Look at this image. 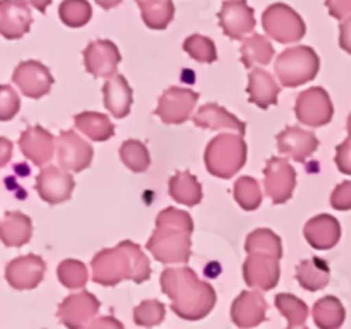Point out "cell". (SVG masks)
I'll list each match as a JSON object with an SVG mask.
<instances>
[{
  "label": "cell",
  "instance_id": "obj_1",
  "mask_svg": "<svg viewBox=\"0 0 351 329\" xmlns=\"http://www.w3.org/2000/svg\"><path fill=\"white\" fill-rule=\"evenodd\" d=\"M161 290L171 300V310L185 321L206 317L216 305V291L191 267H168L160 278Z\"/></svg>",
  "mask_w": 351,
  "mask_h": 329
},
{
  "label": "cell",
  "instance_id": "obj_2",
  "mask_svg": "<svg viewBox=\"0 0 351 329\" xmlns=\"http://www.w3.org/2000/svg\"><path fill=\"white\" fill-rule=\"evenodd\" d=\"M93 281L103 287H117L120 281L144 283L151 276L149 259L137 243L123 240L113 249H105L91 260Z\"/></svg>",
  "mask_w": 351,
  "mask_h": 329
},
{
  "label": "cell",
  "instance_id": "obj_3",
  "mask_svg": "<svg viewBox=\"0 0 351 329\" xmlns=\"http://www.w3.org/2000/svg\"><path fill=\"white\" fill-rule=\"evenodd\" d=\"M194 223L189 212L167 208L156 218V230L147 240V250L163 264H185L191 257V235Z\"/></svg>",
  "mask_w": 351,
  "mask_h": 329
},
{
  "label": "cell",
  "instance_id": "obj_4",
  "mask_svg": "<svg viewBox=\"0 0 351 329\" xmlns=\"http://www.w3.org/2000/svg\"><path fill=\"white\" fill-rule=\"evenodd\" d=\"M206 168L218 178H232L247 161V144L240 134H221L204 151Z\"/></svg>",
  "mask_w": 351,
  "mask_h": 329
},
{
  "label": "cell",
  "instance_id": "obj_5",
  "mask_svg": "<svg viewBox=\"0 0 351 329\" xmlns=\"http://www.w3.org/2000/svg\"><path fill=\"white\" fill-rule=\"evenodd\" d=\"M321 60L311 47H293L281 51L274 64L278 79L287 88H297V86L311 82L317 75Z\"/></svg>",
  "mask_w": 351,
  "mask_h": 329
},
{
  "label": "cell",
  "instance_id": "obj_6",
  "mask_svg": "<svg viewBox=\"0 0 351 329\" xmlns=\"http://www.w3.org/2000/svg\"><path fill=\"white\" fill-rule=\"evenodd\" d=\"M263 26L267 36L278 43H295L305 34V23L291 7L273 3L263 14Z\"/></svg>",
  "mask_w": 351,
  "mask_h": 329
},
{
  "label": "cell",
  "instance_id": "obj_7",
  "mask_svg": "<svg viewBox=\"0 0 351 329\" xmlns=\"http://www.w3.org/2000/svg\"><path fill=\"white\" fill-rule=\"evenodd\" d=\"M332 108L331 98L324 88H311L300 93L295 103V115L308 127H322L331 122Z\"/></svg>",
  "mask_w": 351,
  "mask_h": 329
},
{
  "label": "cell",
  "instance_id": "obj_8",
  "mask_svg": "<svg viewBox=\"0 0 351 329\" xmlns=\"http://www.w3.org/2000/svg\"><path fill=\"white\" fill-rule=\"evenodd\" d=\"M199 95L192 89L187 88H168L163 95L160 96L158 101L156 113L163 123L168 125H180V123L187 122L191 119V113L194 110L195 103H197Z\"/></svg>",
  "mask_w": 351,
  "mask_h": 329
},
{
  "label": "cell",
  "instance_id": "obj_9",
  "mask_svg": "<svg viewBox=\"0 0 351 329\" xmlns=\"http://www.w3.org/2000/svg\"><path fill=\"white\" fill-rule=\"evenodd\" d=\"M297 185V171L285 158H269L264 168V188L274 204H283L291 197Z\"/></svg>",
  "mask_w": 351,
  "mask_h": 329
},
{
  "label": "cell",
  "instance_id": "obj_10",
  "mask_svg": "<svg viewBox=\"0 0 351 329\" xmlns=\"http://www.w3.org/2000/svg\"><path fill=\"white\" fill-rule=\"evenodd\" d=\"M12 82L27 98H43L53 86V75L38 60H24L14 69Z\"/></svg>",
  "mask_w": 351,
  "mask_h": 329
},
{
  "label": "cell",
  "instance_id": "obj_11",
  "mask_svg": "<svg viewBox=\"0 0 351 329\" xmlns=\"http://www.w3.org/2000/svg\"><path fill=\"white\" fill-rule=\"evenodd\" d=\"M99 300L89 291L81 290L79 293L69 295L58 305V321L67 329H84L86 324L98 314Z\"/></svg>",
  "mask_w": 351,
  "mask_h": 329
},
{
  "label": "cell",
  "instance_id": "obj_12",
  "mask_svg": "<svg viewBox=\"0 0 351 329\" xmlns=\"http://www.w3.org/2000/svg\"><path fill=\"white\" fill-rule=\"evenodd\" d=\"M57 156L62 170L77 173L91 164L93 147L74 130H64L57 137Z\"/></svg>",
  "mask_w": 351,
  "mask_h": 329
},
{
  "label": "cell",
  "instance_id": "obj_13",
  "mask_svg": "<svg viewBox=\"0 0 351 329\" xmlns=\"http://www.w3.org/2000/svg\"><path fill=\"white\" fill-rule=\"evenodd\" d=\"M218 17L223 33L232 40H242L256 27L254 10L245 0H225Z\"/></svg>",
  "mask_w": 351,
  "mask_h": 329
},
{
  "label": "cell",
  "instance_id": "obj_14",
  "mask_svg": "<svg viewBox=\"0 0 351 329\" xmlns=\"http://www.w3.org/2000/svg\"><path fill=\"white\" fill-rule=\"evenodd\" d=\"M38 195L48 204L55 206L65 202L74 191V178L60 167H45L36 178Z\"/></svg>",
  "mask_w": 351,
  "mask_h": 329
},
{
  "label": "cell",
  "instance_id": "obj_15",
  "mask_svg": "<svg viewBox=\"0 0 351 329\" xmlns=\"http://www.w3.org/2000/svg\"><path fill=\"white\" fill-rule=\"evenodd\" d=\"M45 260L40 256L27 254L16 257L5 267V280L16 290H33L43 281Z\"/></svg>",
  "mask_w": 351,
  "mask_h": 329
},
{
  "label": "cell",
  "instance_id": "obj_16",
  "mask_svg": "<svg viewBox=\"0 0 351 329\" xmlns=\"http://www.w3.org/2000/svg\"><path fill=\"white\" fill-rule=\"evenodd\" d=\"M122 55L113 41L96 40L86 47L84 65L86 71L95 77H112L115 75Z\"/></svg>",
  "mask_w": 351,
  "mask_h": 329
},
{
  "label": "cell",
  "instance_id": "obj_17",
  "mask_svg": "<svg viewBox=\"0 0 351 329\" xmlns=\"http://www.w3.org/2000/svg\"><path fill=\"white\" fill-rule=\"evenodd\" d=\"M243 280L256 290H273L280 281V260L263 254H249L243 263Z\"/></svg>",
  "mask_w": 351,
  "mask_h": 329
},
{
  "label": "cell",
  "instance_id": "obj_18",
  "mask_svg": "<svg viewBox=\"0 0 351 329\" xmlns=\"http://www.w3.org/2000/svg\"><path fill=\"white\" fill-rule=\"evenodd\" d=\"M267 304L259 290L242 291L232 304V321L240 329H252L266 321Z\"/></svg>",
  "mask_w": 351,
  "mask_h": 329
},
{
  "label": "cell",
  "instance_id": "obj_19",
  "mask_svg": "<svg viewBox=\"0 0 351 329\" xmlns=\"http://www.w3.org/2000/svg\"><path fill=\"white\" fill-rule=\"evenodd\" d=\"M33 24L26 0H0V36L5 40H19Z\"/></svg>",
  "mask_w": 351,
  "mask_h": 329
},
{
  "label": "cell",
  "instance_id": "obj_20",
  "mask_svg": "<svg viewBox=\"0 0 351 329\" xmlns=\"http://www.w3.org/2000/svg\"><path fill=\"white\" fill-rule=\"evenodd\" d=\"M19 147L24 156L36 167H45L53 158L55 141L47 129L40 125L27 127L19 137Z\"/></svg>",
  "mask_w": 351,
  "mask_h": 329
},
{
  "label": "cell",
  "instance_id": "obj_21",
  "mask_svg": "<svg viewBox=\"0 0 351 329\" xmlns=\"http://www.w3.org/2000/svg\"><path fill=\"white\" fill-rule=\"evenodd\" d=\"M276 141L280 153L287 154L288 158L300 161V163L307 160L308 156H312L319 146V139L314 132H308V130L295 125L287 127L283 132L278 134Z\"/></svg>",
  "mask_w": 351,
  "mask_h": 329
},
{
  "label": "cell",
  "instance_id": "obj_22",
  "mask_svg": "<svg viewBox=\"0 0 351 329\" xmlns=\"http://www.w3.org/2000/svg\"><path fill=\"white\" fill-rule=\"evenodd\" d=\"M305 239L314 249L329 250L341 239V225L331 215H319L308 219L304 228Z\"/></svg>",
  "mask_w": 351,
  "mask_h": 329
},
{
  "label": "cell",
  "instance_id": "obj_23",
  "mask_svg": "<svg viewBox=\"0 0 351 329\" xmlns=\"http://www.w3.org/2000/svg\"><path fill=\"white\" fill-rule=\"evenodd\" d=\"M194 123L197 127L209 130H221L228 129L232 132L240 134L243 136L245 134V123L242 120L237 119L235 115H232L230 112H226L223 106L216 105V103H208V105H202L201 108L195 112L194 115Z\"/></svg>",
  "mask_w": 351,
  "mask_h": 329
},
{
  "label": "cell",
  "instance_id": "obj_24",
  "mask_svg": "<svg viewBox=\"0 0 351 329\" xmlns=\"http://www.w3.org/2000/svg\"><path fill=\"white\" fill-rule=\"evenodd\" d=\"M280 86L274 81L273 75L264 69H254L249 74V101L257 105L259 108L266 110L269 106L276 105L278 96H280Z\"/></svg>",
  "mask_w": 351,
  "mask_h": 329
},
{
  "label": "cell",
  "instance_id": "obj_25",
  "mask_svg": "<svg viewBox=\"0 0 351 329\" xmlns=\"http://www.w3.org/2000/svg\"><path fill=\"white\" fill-rule=\"evenodd\" d=\"M105 106L115 119H123L129 115L132 106V89L123 75L117 74L103 86Z\"/></svg>",
  "mask_w": 351,
  "mask_h": 329
},
{
  "label": "cell",
  "instance_id": "obj_26",
  "mask_svg": "<svg viewBox=\"0 0 351 329\" xmlns=\"http://www.w3.org/2000/svg\"><path fill=\"white\" fill-rule=\"evenodd\" d=\"M33 236L29 216L19 211H9L0 219V240L5 247H23Z\"/></svg>",
  "mask_w": 351,
  "mask_h": 329
},
{
  "label": "cell",
  "instance_id": "obj_27",
  "mask_svg": "<svg viewBox=\"0 0 351 329\" xmlns=\"http://www.w3.org/2000/svg\"><path fill=\"white\" fill-rule=\"evenodd\" d=\"M329 274H331L329 264L321 257H314V259H305L298 264L295 278L302 288L308 291H317L329 283Z\"/></svg>",
  "mask_w": 351,
  "mask_h": 329
},
{
  "label": "cell",
  "instance_id": "obj_28",
  "mask_svg": "<svg viewBox=\"0 0 351 329\" xmlns=\"http://www.w3.org/2000/svg\"><path fill=\"white\" fill-rule=\"evenodd\" d=\"M170 195L184 206H197L202 201V187L191 171H177L170 178Z\"/></svg>",
  "mask_w": 351,
  "mask_h": 329
},
{
  "label": "cell",
  "instance_id": "obj_29",
  "mask_svg": "<svg viewBox=\"0 0 351 329\" xmlns=\"http://www.w3.org/2000/svg\"><path fill=\"white\" fill-rule=\"evenodd\" d=\"M139 5L143 21L151 29H165L173 21V0H136Z\"/></svg>",
  "mask_w": 351,
  "mask_h": 329
},
{
  "label": "cell",
  "instance_id": "obj_30",
  "mask_svg": "<svg viewBox=\"0 0 351 329\" xmlns=\"http://www.w3.org/2000/svg\"><path fill=\"white\" fill-rule=\"evenodd\" d=\"M312 317L319 329H339L345 322V307L336 297H322L312 308Z\"/></svg>",
  "mask_w": 351,
  "mask_h": 329
},
{
  "label": "cell",
  "instance_id": "obj_31",
  "mask_svg": "<svg viewBox=\"0 0 351 329\" xmlns=\"http://www.w3.org/2000/svg\"><path fill=\"white\" fill-rule=\"evenodd\" d=\"M74 123L86 137L93 141H106L115 134V125L103 113L82 112L74 117Z\"/></svg>",
  "mask_w": 351,
  "mask_h": 329
},
{
  "label": "cell",
  "instance_id": "obj_32",
  "mask_svg": "<svg viewBox=\"0 0 351 329\" xmlns=\"http://www.w3.org/2000/svg\"><path fill=\"white\" fill-rule=\"evenodd\" d=\"M240 53H242V64L247 69H252L254 65L269 64L273 60L274 48L266 36L254 34L243 41L242 47H240Z\"/></svg>",
  "mask_w": 351,
  "mask_h": 329
},
{
  "label": "cell",
  "instance_id": "obj_33",
  "mask_svg": "<svg viewBox=\"0 0 351 329\" xmlns=\"http://www.w3.org/2000/svg\"><path fill=\"white\" fill-rule=\"evenodd\" d=\"M247 254H263V256H271L280 260L283 257V247H281V239L274 232L267 228L254 230L245 240Z\"/></svg>",
  "mask_w": 351,
  "mask_h": 329
},
{
  "label": "cell",
  "instance_id": "obj_34",
  "mask_svg": "<svg viewBox=\"0 0 351 329\" xmlns=\"http://www.w3.org/2000/svg\"><path fill=\"white\" fill-rule=\"evenodd\" d=\"M120 160L123 161L127 168H130L136 173H143L149 168L151 158L146 144L141 141L129 139L120 146Z\"/></svg>",
  "mask_w": 351,
  "mask_h": 329
},
{
  "label": "cell",
  "instance_id": "obj_35",
  "mask_svg": "<svg viewBox=\"0 0 351 329\" xmlns=\"http://www.w3.org/2000/svg\"><path fill=\"white\" fill-rule=\"evenodd\" d=\"M58 16L67 27H82L91 21V3L88 0H64L58 7Z\"/></svg>",
  "mask_w": 351,
  "mask_h": 329
},
{
  "label": "cell",
  "instance_id": "obj_36",
  "mask_svg": "<svg viewBox=\"0 0 351 329\" xmlns=\"http://www.w3.org/2000/svg\"><path fill=\"white\" fill-rule=\"evenodd\" d=\"M274 305L278 307V310L285 315V319L288 321V324L291 328L295 326H304L305 321L308 317V307L305 302H302L300 298L295 297L291 293H280L274 298Z\"/></svg>",
  "mask_w": 351,
  "mask_h": 329
},
{
  "label": "cell",
  "instance_id": "obj_37",
  "mask_svg": "<svg viewBox=\"0 0 351 329\" xmlns=\"http://www.w3.org/2000/svg\"><path fill=\"white\" fill-rule=\"evenodd\" d=\"M233 195L239 202L240 208L245 211H254L263 202V192H261L259 182L252 177H242L235 182L233 187Z\"/></svg>",
  "mask_w": 351,
  "mask_h": 329
},
{
  "label": "cell",
  "instance_id": "obj_38",
  "mask_svg": "<svg viewBox=\"0 0 351 329\" xmlns=\"http://www.w3.org/2000/svg\"><path fill=\"white\" fill-rule=\"evenodd\" d=\"M58 280L65 288L71 290H77V288H84L88 283V269L81 260L75 259H65L58 264Z\"/></svg>",
  "mask_w": 351,
  "mask_h": 329
},
{
  "label": "cell",
  "instance_id": "obj_39",
  "mask_svg": "<svg viewBox=\"0 0 351 329\" xmlns=\"http://www.w3.org/2000/svg\"><path fill=\"white\" fill-rule=\"evenodd\" d=\"M184 50L191 55L194 60L202 62V64H213L218 58L215 41L202 34H192L184 41Z\"/></svg>",
  "mask_w": 351,
  "mask_h": 329
},
{
  "label": "cell",
  "instance_id": "obj_40",
  "mask_svg": "<svg viewBox=\"0 0 351 329\" xmlns=\"http://www.w3.org/2000/svg\"><path fill=\"white\" fill-rule=\"evenodd\" d=\"M167 315V308L158 300H144L134 308V322L143 328H154L161 324Z\"/></svg>",
  "mask_w": 351,
  "mask_h": 329
},
{
  "label": "cell",
  "instance_id": "obj_41",
  "mask_svg": "<svg viewBox=\"0 0 351 329\" xmlns=\"http://www.w3.org/2000/svg\"><path fill=\"white\" fill-rule=\"evenodd\" d=\"M21 99L16 89L9 84H0V122H9L17 115Z\"/></svg>",
  "mask_w": 351,
  "mask_h": 329
},
{
  "label": "cell",
  "instance_id": "obj_42",
  "mask_svg": "<svg viewBox=\"0 0 351 329\" xmlns=\"http://www.w3.org/2000/svg\"><path fill=\"white\" fill-rule=\"evenodd\" d=\"M331 206L338 211H348L351 209V180L343 182L332 191Z\"/></svg>",
  "mask_w": 351,
  "mask_h": 329
},
{
  "label": "cell",
  "instance_id": "obj_43",
  "mask_svg": "<svg viewBox=\"0 0 351 329\" xmlns=\"http://www.w3.org/2000/svg\"><path fill=\"white\" fill-rule=\"evenodd\" d=\"M336 164L338 170L345 175H351V139L345 141L336 147Z\"/></svg>",
  "mask_w": 351,
  "mask_h": 329
},
{
  "label": "cell",
  "instance_id": "obj_44",
  "mask_svg": "<svg viewBox=\"0 0 351 329\" xmlns=\"http://www.w3.org/2000/svg\"><path fill=\"white\" fill-rule=\"evenodd\" d=\"M326 5L335 19L346 21L351 17V0H326Z\"/></svg>",
  "mask_w": 351,
  "mask_h": 329
},
{
  "label": "cell",
  "instance_id": "obj_45",
  "mask_svg": "<svg viewBox=\"0 0 351 329\" xmlns=\"http://www.w3.org/2000/svg\"><path fill=\"white\" fill-rule=\"evenodd\" d=\"M86 329H125L120 321H117L112 315H103V317L95 319Z\"/></svg>",
  "mask_w": 351,
  "mask_h": 329
},
{
  "label": "cell",
  "instance_id": "obj_46",
  "mask_svg": "<svg viewBox=\"0 0 351 329\" xmlns=\"http://www.w3.org/2000/svg\"><path fill=\"white\" fill-rule=\"evenodd\" d=\"M339 47L351 55V17L339 26Z\"/></svg>",
  "mask_w": 351,
  "mask_h": 329
},
{
  "label": "cell",
  "instance_id": "obj_47",
  "mask_svg": "<svg viewBox=\"0 0 351 329\" xmlns=\"http://www.w3.org/2000/svg\"><path fill=\"white\" fill-rule=\"evenodd\" d=\"M12 158V143L0 136V168L5 167Z\"/></svg>",
  "mask_w": 351,
  "mask_h": 329
},
{
  "label": "cell",
  "instance_id": "obj_48",
  "mask_svg": "<svg viewBox=\"0 0 351 329\" xmlns=\"http://www.w3.org/2000/svg\"><path fill=\"white\" fill-rule=\"evenodd\" d=\"M29 2L36 10H40V12H47V9H48V5L51 3V0H29Z\"/></svg>",
  "mask_w": 351,
  "mask_h": 329
},
{
  "label": "cell",
  "instance_id": "obj_49",
  "mask_svg": "<svg viewBox=\"0 0 351 329\" xmlns=\"http://www.w3.org/2000/svg\"><path fill=\"white\" fill-rule=\"evenodd\" d=\"M96 3H98L99 7H103V9H113V7L120 5L122 3V0H95Z\"/></svg>",
  "mask_w": 351,
  "mask_h": 329
},
{
  "label": "cell",
  "instance_id": "obj_50",
  "mask_svg": "<svg viewBox=\"0 0 351 329\" xmlns=\"http://www.w3.org/2000/svg\"><path fill=\"white\" fill-rule=\"evenodd\" d=\"M348 136H350V139H351V113H350V117H348Z\"/></svg>",
  "mask_w": 351,
  "mask_h": 329
},
{
  "label": "cell",
  "instance_id": "obj_51",
  "mask_svg": "<svg viewBox=\"0 0 351 329\" xmlns=\"http://www.w3.org/2000/svg\"><path fill=\"white\" fill-rule=\"evenodd\" d=\"M287 329H308V328H305V326H300V328H291V326H288Z\"/></svg>",
  "mask_w": 351,
  "mask_h": 329
}]
</instances>
